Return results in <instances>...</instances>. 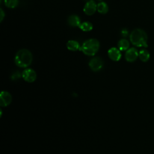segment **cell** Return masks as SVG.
Masks as SVG:
<instances>
[{
    "label": "cell",
    "mask_w": 154,
    "mask_h": 154,
    "mask_svg": "<svg viewBox=\"0 0 154 154\" xmlns=\"http://www.w3.org/2000/svg\"><path fill=\"white\" fill-rule=\"evenodd\" d=\"M32 55L31 52L26 49H22L17 51L14 57L16 64L20 67H27L32 63Z\"/></svg>",
    "instance_id": "6da1fadb"
},
{
    "label": "cell",
    "mask_w": 154,
    "mask_h": 154,
    "mask_svg": "<svg viewBox=\"0 0 154 154\" xmlns=\"http://www.w3.org/2000/svg\"><path fill=\"white\" fill-rule=\"evenodd\" d=\"M130 40L132 45L137 47H147V34L141 29H135L131 32L130 34Z\"/></svg>",
    "instance_id": "7a4b0ae2"
},
{
    "label": "cell",
    "mask_w": 154,
    "mask_h": 154,
    "mask_svg": "<svg viewBox=\"0 0 154 154\" xmlns=\"http://www.w3.org/2000/svg\"><path fill=\"white\" fill-rule=\"evenodd\" d=\"M99 47L100 43L97 39L90 38L83 43L79 49L84 54L88 56H93L97 53Z\"/></svg>",
    "instance_id": "3957f363"
},
{
    "label": "cell",
    "mask_w": 154,
    "mask_h": 154,
    "mask_svg": "<svg viewBox=\"0 0 154 154\" xmlns=\"http://www.w3.org/2000/svg\"><path fill=\"white\" fill-rule=\"evenodd\" d=\"M90 68L94 72H97L100 70L103 66V61L102 59L100 57H96L91 58L88 63Z\"/></svg>",
    "instance_id": "277c9868"
},
{
    "label": "cell",
    "mask_w": 154,
    "mask_h": 154,
    "mask_svg": "<svg viewBox=\"0 0 154 154\" xmlns=\"http://www.w3.org/2000/svg\"><path fill=\"white\" fill-rule=\"evenodd\" d=\"M22 76L25 81L28 82H32L36 79L37 75L33 69L29 68L26 69L23 71Z\"/></svg>",
    "instance_id": "5b68a950"
},
{
    "label": "cell",
    "mask_w": 154,
    "mask_h": 154,
    "mask_svg": "<svg viewBox=\"0 0 154 154\" xmlns=\"http://www.w3.org/2000/svg\"><path fill=\"white\" fill-rule=\"evenodd\" d=\"M97 5L93 0H90L87 1L84 7V12L87 15H93L96 11Z\"/></svg>",
    "instance_id": "8992f818"
},
{
    "label": "cell",
    "mask_w": 154,
    "mask_h": 154,
    "mask_svg": "<svg viewBox=\"0 0 154 154\" xmlns=\"http://www.w3.org/2000/svg\"><path fill=\"white\" fill-rule=\"evenodd\" d=\"M138 57V52L135 48H129L125 53V59L128 62L135 61Z\"/></svg>",
    "instance_id": "52a82bcc"
},
{
    "label": "cell",
    "mask_w": 154,
    "mask_h": 154,
    "mask_svg": "<svg viewBox=\"0 0 154 154\" xmlns=\"http://www.w3.org/2000/svg\"><path fill=\"white\" fill-rule=\"evenodd\" d=\"M12 100V97L8 92L3 91L0 94V105L1 106H7L10 104Z\"/></svg>",
    "instance_id": "ba28073f"
},
{
    "label": "cell",
    "mask_w": 154,
    "mask_h": 154,
    "mask_svg": "<svg viewBox=\"0 0 154 154\" xmlns=\"http://www.w3.org/2000/svg\"><path fill=\"white\" fill-rule=\"evenodd\" d=\"M108 55L109 58L114 61H118L120 60L122 54L119 49L112 47L110 48L108 51Z\"/></svg>",
    "instance_id": "9c48e42d"
},
{
    "label": "cell",
    "mask_w": 154,
    "mask_h": 154,
    "mask_svg": "<svg viewBox=\"0 0 154 154\" xmlns=\"http://www.w3.org/2000/svg\"><path fill=\"white\" fill-rule=\"evenodd\" d=\"M67 22L69 24V25H70L71 26H79L81 23V20L80 18L78 16L75 15V14H72L70 15L67 19Z\"/></svg>",
    "instance_id": "30bf717a"
},
{
    "label": "cell",
    "mask_w": 154,
    "mask_h": 154,
    "mask_svg": "<svg viewBox=\"0 0 154 154\" xmlns=\"http://www.w3.org/2000/svg\"><path fill=\"white\" fill-rule=\"evenodd\" d=\"M66 46L67 49L72 51H76L80 49L79 43L76 40H69L67 43Z\"/></svg>",
    "instance_id": "8fae6325"
},
{
    "label": "cell",
    "mask_w": 154,
    "mask_h": 154,
    "mask_svg": "<svg viewBox=\"0 0 154 154\" xmlns=\"http://www.w3.org/2000/svg\"><path fill=\"white\" fill-rule=\"evenodd\" d=\"M138 57L143 62H147L150 58V54L147 50L143 49L138 52Z\"/></svg>",
    "instance_id": "7c38bea8"
},
{
    "label": "cell",
    "mask_w": 154,
    "mask_h": 154,
    "mask_svg": "<svg viewBox=\"0 0 154 154\" xmlns=\"http://www.w3.org/2000/svg\"><path fill=\"white\" fill-rule=\"evenodd\" d=\"M117 46L120 51H127L129 47V43L126 39L122 38L119 41Z\"/></svg>",
    "instance_id": "4fadbf2b"
},
{
    "label": "cell",
    "mask_w": 154,
    "mask_h": 154,
    "mask_svg": "<svg viewBox=\"0 0 154 154\" xmlns=\"http://www.w3.org/2000/svg\"><path fill=\"white\" fill-rule=\"evenodd\" d=\"M97 10L100 14H106L108 11V7L105 2H99L97 5Z\"/></svg>",
    "instance_id": "5bb4252c"
},
{
    "label": "cell",
    "mask_w": 154,
    "mask_h": 154,
    "mask_svg": "<svg viewBox=\"0 0 154 154\" xmlns=\"http://www.w3.org/2000/svg\"><path fill=\"white\" fill-rule=\"evenodd\" d=\"M79 28L83 31H90L93 29V25L89 22H84L80 24Z\"/></svg>",
    "instance_id": "9a60e30c"
},
{
    "label": "cell",
    "mask_w": 154,
    "mask_h": 154,
    "mask_svg": "<svg viewBox=\"0 0 154 154\" xmlns=\"http://www.w3.org/2000/svg\"><path fill=\"white\" fill-rule=\"evenodd\" d=\"M4 2L5 6L10 8H15L19 4V0H4Z\"/></svg>",
    "instance_id": "2e32d148"
},
{
    "label": "cell",
    "mask_w": 154,
    "mask_h": 154,
    "mask_svg": "<svg viewBox=\"0 0 154 154\" xmlns=\"http://www.w3.org/2000/svg\"><path fill=\"white\" fill-rule=\"evenodd\" d=\"M0 10H1V13H0L1 19H0V22H1L2 21V20H3L4 17V16H5V13H4V11H3V10H2V8H1Z\"/></svg>",
    "instance_id": "e0dca14e"
},
{
    "label": "cell",
    "mask_w": 154,
    "mask_h": 154,
    "mask_svg": "<svg viewBox=\"0 0 154 154\" xmlns=\"http://www.w3.org/2000/svg\"><path fill=\"white\" fill-rule=\"evenodd\" d=\"M128 33V31L126 29H123L122 31V34L123 36H126Z\"/></svg>",
    "instance_id": "ac0fdd59"
}]
</instances>
